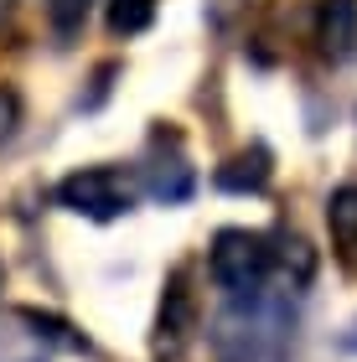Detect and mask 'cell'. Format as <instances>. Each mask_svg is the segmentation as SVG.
Masks as SVG:
<instances>
[{
	"instance_id": "9c48e42d",
	"label": "cell",
	"mask_w": 357,
	"mask_h": 362,
	"mask_svg": "<svg viewBox=\"0 0 357 362\" xmlns=\"http://www.w3.org/2000/svg\"><path fill=\"white\" fill-rule=\"evenodd\" d=\"M88 6L93 0H47V16H52L57 37H78L83 21H88Z\"/></svg>"
},
{
	"instance_id": "3957f363",
	"label": "cell",
	"mask_w": 357,
	"mask_h": 362,
	"mask_svg": "<svg viewBox=\"0 0 357 362\" xmlns=\"http://www.w3.org/2000/svg\"><path fill=\"white\" fill-rule=\"evenodd\" d=\"M197 337V295H192L187 274L176 269L166 279V295H160V310H156V337H151V352L156 357H182Z\"/></svg>"
},
{
	"instance_id": "277c9868",
	"label": "cell",
	"mask_w": 357,
	"mask_h": 362,
	"mask_svg": "<svg viewBox=\"0 0 357 362\" xmlns=\"http://www.w3.org/2000/svg\"><path fill=\"white\" fill-rule=\"evenodd\" d=\"M316 42L332 62L357 52V0H321L316 6Z\"/></svg>"
},
{
	"instance_id": "30bf717a",
	"label": "cell",
	"mask_w": 357,
	"mask_h": 362,
	"mask_svg": "<svg viewBox=\"0 0 357 362\" xmlns=\"http://www.w3.org/2000/svg\"><path fill=\"white\" fill-rule=\"evenodd\" d=\"M16 124H21V98H16L11 88H0V140H11Z\"/></svg>"
},
{
	"instance_id": "7a4b0ae2",
	"label": "cell",
	"mask_w": 357,
	"mask_h": 362,
	"mask_svg": "<svg viewBox=\"0 0 357 362\" xmlns=\"http://www.w3.org/2000/svg\"><path fill=\"white\" fill-rule=\"evenodd\" d=\"M57 202L68 212H78V218L109 223V218H119V212L135 207V181H129L119 166H83V171L62 176Z\"/></svg>"
},
{
	"instance_id": "6da1fadb",
	"label": "cell",
	"mask_w": 357,
	"mask_h": 362,
	"mask_svg": "<svg viewBox=\"0 0 357 362\" xmlns=\"http://www.w3.org/2000/svg\"><path fill=\"white\" fill-rule=\"evenodd\" d=\"M207 269H213V279L228 295H254L274 274V243L264 233H249V228H223L213 238Z\"/></svg>"
},
{
	"instance_id": "8992f818",
	"label": "cell",
	"mask_w": 357,
	"mask_h": 362,
	"mask_svg": "<svg viewBox=\"0 0 357 362\" xmlns=\"http://www.w3.org/2000/svg\"><path fill=\"white\" fill-rule=\"evenodd\" d=\"M145 192L156 197V202H187V192H192V166L182 156H171V160H151L145 166Z\"/></svg>"
},
{
	"instance_id": "5b68a950",
	"label": "cell",
	"mask_w": 357,
	"mask_h": 362,
	"mask_svg": "<svg viewBox=\"0 0 357 362\" xmlns=\"http://www.w3.org/2000/svg\"><path fill=\"white\" fill-rule=\"evenodd\" d=\"M269 176H274L269 151H264V145H249V151H238L233 160H223L213 181H218L223 192H264Z\"/></svg>"
},
{
	"instance_id": "ba28073f",
	"label": "cell",
	"mask_w": 357,
	"mask_h": 362,
	"mask_svg": "<svg viewBox=\"0 0 357 362\" xmlns=\"http://www.w3.org/2000/svg\"><path fill=\"white\" fill-rule=\"evenodd\" d=\"M156 11H160V0H109V31L115 37H140L156 21Z\"/></svg>"
},
{
	"instance_id": "52a82bcc",
	"label": "cell",
	"mask_w": 357,
	"mask_h": 362,
	"mask_svg": "<svg viewBox=\"0 0 357 362\" xmlns=\"http://www.w3.org/2000/svg\"><path fill=\"white\" fill-rule=\"evenodd\" d=\"M327 228H332L342 259H352V264H357V187L332 192V202H327Z\"/></svg>"
}]
</instances>
